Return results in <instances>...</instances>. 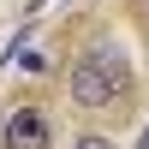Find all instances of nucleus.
Masks as SVG:
<instances>
[{"instance_id": "obj_1", "label": "nucleus", "mask_w": 149, "mask_h": 149, "mask_svg": "<svg viewBox=\"0 0 149 149\" xmlns=\"http://www.w3.org/2000/svg\"><path fill=\"white\" fill-rule=\"evenodd\" d=\"M131 90V60L119 42H90L72 60V102L78 107H113Z\"/></svg>"}, {"instance_id": "obj_2", "label": "nucleus", "mask_w": 149, "mask_h": 149, "mask_svg": "<svg viewBox=\"0 0 149 149\" xmlns=\"http://www.w3.org/2000/svg\"><path fill=\"white\" fill-rule=\"evenodd\" d=\"M0 149H48V119L36 107H18L6 119V131H0Z\"/></svg>"}, {"instance_id": "obj_3", "label": "nucleus", "mask_w": 149, "mask_h": 149, "mask_svg": "<svg viewBox=\"0 0 149 149\" xmlns=\"http://www.w3.org/2000/svg\"><path fill=\"white\" fill-rule=\"evenodd\" d=\"M78 149H113V143H107V137H84Z\"/></svg>"}, {"instance_id": "obj_4", "label": "nucleus", "mask_w": 149, "mask_h": 149, "mask_svg": "<svg viewBox=\"0 0 149 149\" xmlns=\"http://www.w3.org/2000/svg\"><path fill=\"white\" fill-rule=\"evenodd\" d=\"M137 149H149V125H143V131H137Z\"/></svg>"}]
</instances>
